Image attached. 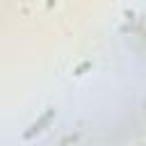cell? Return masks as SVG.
Wrapping results in <instances>:
<instances>
[{"mask_svg":"<svg viewBox=\"0 0 146 146\" xmlns=\"http://www.w3.org/2000/svg\"><path fill=\"white\" fill-rule=\"evenodd\" d=\"M52 114H55L52 110H50V112H46V114H43V116H41V119L30 128V130H25V135H23V137H25V139H30V137H34V132H41V130H43V125H46V123H50Z\"/></svg>","mask_w":146,"mask_h":146,"instance_id":"obj_1","label":"cell"}]
</instances>
